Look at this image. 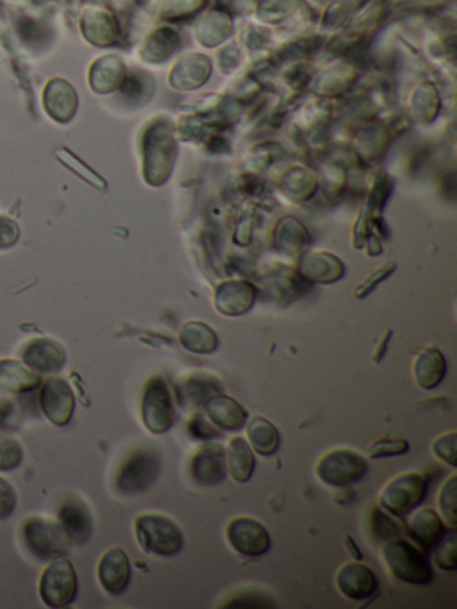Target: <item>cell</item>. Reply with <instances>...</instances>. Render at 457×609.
I'll return each instance as SVG.
<instances>
[{
  "instance_id": "obj_16",
  "label": "cell",
  "mask_w": 457,
  "mask_h": 609,
  "mask_svg": "<svg viewBox=\"0 0 457 609\" xmlns=\"http://www.w3.org/2000/svg\"><path fill=\"white\" fill-rule=\"evenodd\" d=\"M58 522L68 542L84 545L93 534V517L90 508L81 499L70 497L59 506Z\"/></svg>"
},
{
  "instance_id": "obj_34",
  "label": "cell",
  "mask_w": 457,
  "mask_h": 609,
  "mask_svg": "<svg viewBox=\"0 0 457 609\" xmlns=\"http://www.w3.org/2000/svg\"><path fill=\"white\" fill-rule=\"evenodd\" d=\"M20 240V226L13 218L0 215V251H8Z\"/></svg>"
},
{
  "instance_id": "obj_6",
  "label": "cell",
  "mask_w": 457,
  "mask_h": 609,
  "mask_svg": "<svg viewBox=\"0 0 457 609\" xmlns=\"http://www.w3.org/2000/svg\"><path fill=\"white\" fill-rule=\"evenodd\" d=\"M429 492L427 477L420 472H404L391 477L377 497V506L393 517H406L413 509L420 508Z\"/></svg>"
},
{
  "instance_id": "obj_15",
  "label": "cell",
  "mask_w": 457,
  "mask_h": 609,
  "mask_svg": "<svg viewBox=\"0 0 457 609\" xmlns=\"http://www.w3.org/2000/svg\"><path fill=\"white\" fill-rule=\"evenodd\" d=\"M20 358L36 374H56L67 365V352L50 338H36L24 345Z\"/></svg>"
},
{
  "instance_id": "obj_4",
  "label": "cell",
  "mask_w": 457,
  "mask_h": 609,
  "mask_svg": "<svg viewBox=\"0 0 457 609\" xmlns=\"http://www.w3.org/2000/svg\"><path fill=\"white\" fill-rule=\"evenodd\" d=\"M161 474V456L156 449H136L122 461L115 474V490L122 497H134L150 490Z\"/></svg>"
},
{
  "instance_id": "obj_21",
  "label": "cell",
  "mask_w": 457,
  "mask_h": 609,
  "mask_svg": "<svg viewBox=\"0 0 457 609\" xmlns=\"http://www.w3.org/2000/svg\"><path fill=\"white\" fill-rule=\"evenodd\" d=\"M40 384V374L25 367L22 361L0 359V393L20 395L31 392Z\"/></svg>"
},
{
  "instance_id": "obj_12",
  "label": "cell",
  "mask_w": 457,
  "mask_h": 609,
  "mask_svg": "<svg viewBox=\"0 0 457 609\" xmlns=\"http://www.w3.org/2000/svg\"><path fill=\"white\" fill-rule=\"evenodd\" d=\"M334 583L338 592L352 602L368 601L379 590V579L375 576L374 570L366 567L359 559L343 563L336 572Z\"/></svg>"
},
{
  "instance_id": "obj_22",
  "label": "cell",
  "mask_w": 457,
  "mask_h": 609,
  "mask_svg": "<svg viewBox=\"0 0 457 609\" xmlns=\"http://www.w3.org/2000/svg\"><path fill=\"white\" fill-rule=\"evenodd\" d=\"M245 438L259 456H274L281 447V433L268 418L252 417L245 424Z\"/></svg>"
},
{
  "instance_id": "obj_31",
  "label": "cell",
  "mask_w": 457,
  "mask_h": 609,
  "mask_svg": "<svg viewBox=\"0 0 457 609\" xmlns=\"http://www.w3.org/2000/svg\"><path fill=\"white\" fill-rule=\"evenodd\" d=\"M409 451L408 440H400V438H386L379 442L372 443L368 449V456L372 459L391 458V456H400Z\"/></svg>"
},
{
  "instance_id": "obj_33",
  "label": "cell",
  "mask_w": 457,
  "mask_h": 609,
  "mask_svg": "<svg viewBox=\"0 0 457 609\" xmlns=\"http://www.w3.org/2000/svg\"><path fill=\"white\" fill-rule=\"evenodd\" d=\"M18 495L13 484L0 477V520H8L17 509Z\"/></svg>"
},
{
  "instance_id": "obj_26",
  "label": "cell",
  "mask_w": 457,
  "mask_h": 609,
  "mask_svg": "<svg viewBox=\"0 0 457 609\" xmlns=\"http://www.w3.org/2000/svg\"><path fill=\"white\" fill-rule=\"evenodd\" d=\"M370 524H372V534L379 543L388 542L391 538L402 534V524H399L395 517L388 511H384L381 506H374L372 509Z\"/></svg>"
},
{
  "instance_id": "obj_11",
  "label": "cell",
  "mask_w": 457,
  "mask_h": 609,
  "mask_svg": "<svg viewBox=\"0 0 457 609\" xmlns=\"http://www.w3.org/2000/svg\"><path fill=\"white\" fill-rule=\"evenodd\" d=\"M188 476L200 488H215L227 477L224 445L204 442L188 459Z\"/></svg>"
},
{
  "instance_id": "obj_17",
  "label": "cell",
  "mask_w": 457,
  "mask_h": 609,
  "mask_svg": "<svg viewBox=\"0 0 457 609\" xmlns=\"http://www.w3.org/2000/svg\"><path fill=\"white\" fill-rule=\"evenodd\" d=\"M222 388L217 377L206 372H192L175 386V401L183 408H202L213 395L222 393Z\"/></svg>"
},
{
  "instance_id": "obj_3",
  "label": "cell",
  "mask_w": 457,
  "mask_h": 609,
  "mask_svg": "<svg viewBox=\"0 0 457 609\" xmlns=\"http://www.w3.org/2000/svg\"><path fill=\"white\" fill-rule=\"evenodd\" d=\"M368 458L350 447H336L316 461L315 476L329 488H347L359 483L368 472Z\"/></svg>"
},
{
  "instance_id": "obj_18",
  "label": "cell",
  "mask_w": 457,
  "mask_h": 609,
  "mask_svg": "<svg viewBox=\"0 0 457 609\" xmlns=\"http://www.w3.org/2000/svg\"><path fill=\"white\" fill-rule=\"evenodd\" d=\"M202 408L206 411L209 422L225 433H238L249 420L247 409L224 393L213 395Z\"/></svg>"
},
{
  "instance_id": "obj_24",
  "label": "cell",
  "mask_w": 457,
  "mask_h": 609,
  "mask_svg": "<svg viewBox=\"0 0 457 609\" xmlns=\"http://www.w3.org/2000/svg\"><path fill=\"white\" fill-rule=\"evenodd\" d=\"M181 345L193 354H213L218 349V338L215 331L206 324L190 322L181 329Z\"/></svg>"
},
{
  "instance_id": "obj_1",
  "label": "cell",
  "mask_w": 457,
  "mask_h": 609,
  "mask_svg": "<svg viewBox=\"0 0 457 609\" xmlns=\"http://www.w3.org/2000/svg\"><path fill=\"white\" fill-rule=\"evenodd\" d=\"M381 554L386 570L400 583L409 586H427L433 583V565L427 552L402 534L384 542Z\"/></svg>"
},
{
  "instance_id": "obj_20",
  "label": "cell",
  "mask_w": 457,
  "mask_h": 609,
  "mask_svg": "<svg viewBox=\"0 0 457 609\" xmlns=\"http://www.w3.org/2000/svg\"><path fill=\"white\" fill-rule=\"evenodd\" d=\"M447 376V359L438 349H425L420 352L413 363V379L415 383L425 390L431 392L438 388Z\"/></svg>"
},
{
  "instance_id": "obj_23",
  "label": "cell",
  "mask_w": 457,
  "mask_h": 609,
  "mask_svg": "<svg viewBox=\"0 0 457 609\" xmlns=\"http://www.w3.org/2000/svg\"><path fill=\"white\" fill-rule=\"evenodd\" d=\"M43 104L50 117L58 122H68L75 111L74 90L63 81H52L47 84L43 93Z\"/></svg>"
},
{
  "instance_id": "obj_30",
  "label": "cell",
  "mask_w": 457,
  "mask_h": 609,
  "mask_svg": "<svg viewBox=\"0 0 457 609\" xmlns=\"http://www.w3.org/2000/svg\"><path fill=\"white\" fill-rule=\"evenodd\" d=\"M431 451L434 456L443 461L445 465H449L450 468H457V433L456 431H449V433H443L434 440L431 445Z\"/></svg>"
},
{
  "instance_id": "obj_29",
  "label": "cell",
  "mask_w": 457,
  "mask_h": 609,
  "mask_svg": "<svg viewBox=\"0 0 457 609\" xmlns=\"http://www.w3.org/2000/svg\"><path fill=\"white\" fill-rule=\"evenodd\" d=\"M24 461L22 445L6 433H0V472H13Z\"/></svg>"
},
{
  "instance_id": "obj_14",
  "label": "cell",
  "mask_w": 457,
  "mask_h": 609,
  "mask_svg": "<svg viewBox=\"0 0 457 609\" xmlns=\"http://www.w3.org/2000/svg\"><path fill=\"white\" fill-rule=\"evenodd\" d=\"M447 529L449 527L433 508L413 509L404 526L409 540L425 552L433 551L434 547L445 538V534L449 533Z\"/></svg>"
},
{
  "instance_id": "obj_28",
  "label": "cell",
  "mask_w": 457,
  "mask_h": 609,
  "mask_svg": "<svg viewBox=\"0 0 457 609\" xmlns=\"http://www.w3.org/2000/svg\"><path fill=\"white\" fill-rule=\"evenodd\" d=\"M433 561L436 567L445 572H454L457 568L456 529H449L445 538L433 549Z\"/></svg>"
},
{
  "instance_id": "obj_5",
  "label": "cell",
  "mask_w": 457,
  "mask_h": 609,
  "mask_svg": "<svg viewBox=\"0 0 457 609\" xmlns=\"http://www.w3.org/2000/svg\"><path fill=\"white\" fill-rule=\"evenodd\" d=\"M140 415L145 429L152 434H165L174 427L177 408L175 393L163 376H152L143 386Z\"/></svg>"
},
{
  "instance_id": "obj_32",
  "label": "cell",
  "mask_w": 457,
  "mask_h": 609,
  "mask_svg": "<svg viewBox=\"0 0 457 609\" xmlns=\"http://www.w3.org/2000/svg\"><path fill=\"white\" fill-rule=\"evenodd\" d=\"M188 433L192 434L193 438H197L200 442H209L217 436V427L209 422V418L202 413H193L192 418L188 420Z\"/></svg>"
},
{
  "instance_id": "obj_8",
  "label": "cell",
  "mask_w": 457,
  "mask_h": 609,
  "mask_svg": "<svg viewBox=\"0 0 457 609\" xmlns=\"http://www.w3.org/2000/svg\"><path fill=\"white\" fill-rule=\"evenodd\" d=\"M22 542L25 549L40 561H52L65 556L70 543L59 522L43 517L25 518L22 524Z\"/></svg>"
},
{
  "instance_id": "obj_10",
  "label": "cell",
  "mask_w": 457,
  "mask_h": 609,
  "mask_svg": "<svg viewBox=\"0 0 457 609\" xmlns=\"http://www.w3.org/2000/svg\"><path fill=\"white\" fill-rule=\"evenodd\" d=\"M40 408L50 424L65 427L75 413V395L72 386L59 376H50L42 383Z\"/></svg>"
},
{
  "instance_id": "obj_2",
  "label": "cell",
  "mask_w": 457,
  "mask_h": 609,
  "mask_svg": "<svg viewBox=\"0 0 457 609\" xmlns=\"http://www.w3.org/2000/svg\"><path fill=\"white\" fill-rule=\"evenodd\" d=\"M134 536L145 554L175 558L184 549V533L174 518L161 513H142L134 518Z\"/></svg>"
},
{
  "instance_id": "obj_13",
  "label": "cell",
  "mask_w": 457,
  "mask_h": 609,
  "mask_svg": "<svg viewBox=\"0 0 457 609\" xmlns=\"http://www.w3.org/2000/svg\"><path fill=\"white\" fill-rule=\"evenodd\" d=\"M97 579L102 590L113 597L127 592L133 579V568H131V559L125 554L124 549L111 547L100 556Z\"/></svg>"
},
{
  "instance_id": "obj_25",
  "label": "cell",
  "mask_w": 457,
  "mask_h": 609,
  "mask_svg": "<svg viewBox=\"0 0 457 609\" xmlns=\"http://www.w3.org/2000/svg\"><path fill=\"white\" fill-rule=\"evenodd\" d=\"M227 286L229 288H222L218 292V308L231 317L245 313L254 302V290L249 284L243 283H231Z\"/></svg>"
},
{
  "instance_id": "obj_27",
  "label": "cell",
  "mask_w": 457,
  "mask_h": 609,
  "mask_svg": "<svg viewBox=\"0 0 457 609\" xmlns=\"http://www.w3.org/2000/svg\"><path fill=\"white\" fill-rule=\"evenodd\" d=\"M456 474H450L449 479L441 484L440 493H438V508H440V517L447 524L449 529L457 527V506H456Z\"/></svg>"
},
{
  "instance_id": "obj_9",
  "label": "cell",
  "mask_w": 457,
  "mask_h": 609,
  "mask_svg": "<svg viewBox=\"0 0 457 609\" xmlns=\"http://www.w3.org/2000/svg\"><path fill=\"white\" fill-rule=\"evenodd\" d=\"M225 540L241 558L258 559L272 549V536L256 518L234 517L225 527Z\"/></svg>"
},
{
  "instance_id": "obj_7",
  "label": "cell",
  "mask_w": 457,
  "mask_h": 609,
  "mask_svg": "<svg viewBox=\"0 0 457 609\" xmlns=\"http://www.w3.org/2000/svg\"><path fill=\"white\" fill-rule=\"evenodd\" d=\"M40 599L47 608H67L77 599L79 579L74 565L65 556L52 559L40 577Z\"/></svg>"
},
{
  "instance_id": "obj_19",
  "label": "cell",
  "mask_w": 457,
  "mask_h": 609,
  "mask_svg": "<svg viewBox=\"0 0 457 609\" xmlns=\"http://www.w3.org/2000/svg\"><path fill=\"white\" fill-rule=\"evenodd\" d=\"M225 472L233 479L234 483H249L256 467L258 459L256 452L252 451L247 438L234 436L224 447Z\"/></svg>"
}]
</instances>
